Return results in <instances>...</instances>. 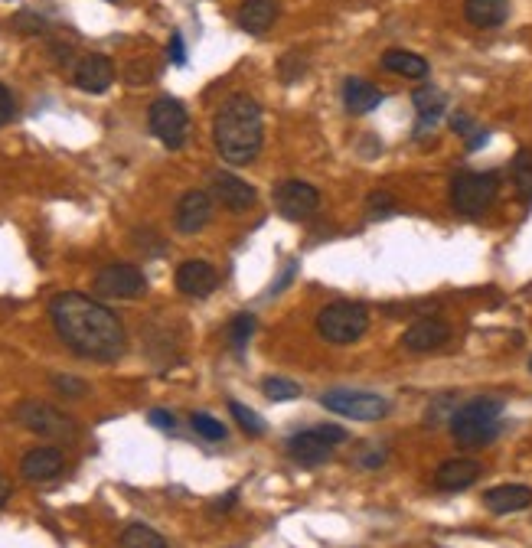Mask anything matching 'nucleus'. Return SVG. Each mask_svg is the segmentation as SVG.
Listing matches in <instances>:
<instances>
[{"mask_svg":"<svg viewBox=\"0 0 532 548\" xmlns=\"http://www.w3.org/2000/svg\"><path fill=\"white\" fill-rule=\"evenodd\" d=\"M49 320L59 340L79 359L118 363L128 353V330L121 317L82 291H59L49 301Z\"/></svg>","mask_w":532,"mask_h":548,"instance_id":"1","label":"nucleus"},{"mask_svg":"<svg viewBox=\"0 0 532 548\" xmlns=\"http://www.w3.org/2000/svg\"><path fill=\"white\" fill-rule=\"evenodd\" d=\"M213 144L216 154L232 167H245L262 154L265 144V118L262 105L252 95H232L216 111L213 121Z\"/></svg>","mask_w":532,"mask_h":548,"instance_id":"2","label":"nucleus"},{"mask_svg":"<svg viewBox=\"0 0 532 548\" xmlns=\"http://www.w3.org/2000/svg\"><path fill=\"white\" fill-rule=\"evenodd\" d=\"M500 398H470L451 418V438L461 447H484L500 434Z\"/></svg>","mask_w":532,"mask_h":548,"instance_id":"3","label":"nucleus"},{"mask_svg":"<svg viewBox=\"0 0 532 548\" xmlns=\"http://www.w3.org/2000/svg\"><path fill=\"white\" fill-rule=\"evenodd\" d=\"M314 327H317V336L324 343L350 346V343L363 340V336H366V330H369V310L363 304H356V301L327 304V307L317 310Z\"/></svg>","mask_w":532,"mask_h":548,"instance_id":"4","label":"nucleus"},{"mask_svg":"<svg viewBox=\"0 0 532 548\" xmlns=\"http://www.w3.org/2000/svg\"><path fill=\"white\" fill-rule=\"evenodd\" d=\"M497 193H500V173L493 170H484V173L464 170L451 180V206L454 213H461L467 219L484 216L493 206V199H497Z\"/></svg>","mask_w":532,"mask_h":548,"instance_id":"5","label":"nucleus"},{"mask_svg":"<svg viewBox=\"0 0 532 548\" xmlns=\"http://www.w3.org/2000/svg\"><path fill=\"white\" fill-rule=\"evenodd\" d=\"M14 418L20 421L30 434H40L49 441H76L79 438V421L69 411L49 405V402H20Z\"/></svg>","mask_w":532,"mask_h":548,"instance_id":"6","label":"nucleus"},{"mask_svg":"<svg viewBox=\"0 0 532 548\" xmlns=\"http://www.w3.org/2000/svg\"><path fill=\"white\" fill-rule=\"evenodd\" d=\"M320 405L333 415L353 418V421H382L389 418V398H382L376 392H360V389H330L320 395Z\"/></svg>","mask_w":532,"mask_h":548,"instance_id":"7","label":"nucleus"},{"mask_svg":"<svg viewBox=\"0 0 532 548\" xmlns=\"http://www.w3.org/2000/svg\"><path fill=\"white\" fill-rule=\"evenodd\" d=\"M147 128H151V134L164 147L180 151V147L187 144V134H190V115H187V108H183V102L164 95L147 108Z\"/></svg>","mask_w":532,"mask_h":548,"instance_id":"8","label":"nucleus"},{"mask_svg":"<svg viewBox=\"0 0 532 548\" xmlns=\"http://www.w3.org/2000/svg\"><path fill=\"white\" fill-rule=\"evenodd\" d=\"M346 438H350V434H346L340 425H317V428L294 434L288 441V454L304 467H317V464H327L333 447L343 444Z\"/></svg>","mask_w":532,"mask_h":548,"instance_id":"9","label":"nucleus"},{"mask_svg":"<svg viewBox=\"0 0 532 548\" xmlns=\"http://www.w3.org/2000/svg\"><path fill=\"white\" fill-rule=\"evenodd\" d=\"M147 291V278L138 265H128V261H115V265H105L95 274V294L98 297H141Z\"/></svg>","mask_w":532,"mask_h":548,"instance_id":"10","label":"nucleus"},{"mask_svg":"<svg viewBox=\"0 0 532 548\" xmlns=\"http://www.w3.org/2000/svg\"><path fill=\"white\" fill-rule=\"evenodd\" d=\"M275 209L284 219L304 222L320 209V190L304 180H284L275 186Z\"/></svg>","mask_w":532,"mask_h":548,"instance_id":"11","label":"nucleus"},{"mask_svg":"<svg viewBox=\"0 0 532 548\" xmlns=\"http://www.w3.org/2000/svg\"><path fill=\"white\" fill-rule=\"evenodd\" d=\"M213 222V196L203 190H187L173 209V226L180 235H196Z\"/></svg>","mask_w":532,"mask_h":548,"instance_id":"12","label":"nucleus"},{"mask_svg":"<svg viewBox=\"0 0 532 548\" xmlns=\"http://www.w3.org/2000/svg\"><path fill=\"white\" fill-rule=\"evenodd\" d=\"M451 340V327L438 317H422L415 323H408L399 346L405 353H431V350H441L444 343Z\"/></svg>","mask_w":532,"mask_h":548,"instance_id":"13","label":"nucleus"},{"mask_svg":"<svg viewBox=\"0 0 532 548\" xmlns=\"http://www.w3.org/2000/svg\"><path fill=\"white\" fill-rule=\"evenodd\" d=\"M72 82L79 85L82 92L89 95H102L111 89V82H115V62L102 53H89L76 62V69H72Z\"/></svg>","mask_w":532,"mask_h":548,"instance_id":"14","label":"nucleus"},{"mask_svg":"<svg viewBox=\"0 0 532 548\" xmlns=\"http://www.w3.org/2000/svg\"><path fill=\"white\" fill-rule=\"evenodd\" d=\"M213 196L229 213H249L258 203L255 186L245 183L242 177H235V173H213Z\"/></svg>","mask_w":532,"mask_h":548,"instance_id":"15","label":"nucleus"},{"mask_svg":"<svg viewBox=\"0 0 532 548\" xmlns=\"http://www.w3.org/2000/svg\"><path fill=\"white\" fill-rule=\"evenodd\" d=\"M66 467V457L59 447H33L20 457V477L30 483H46L56 480Z\"/></svg>","mask_w":532,"mask_h":548,"instance_id":"16","label":"nucleus"},{"mask_svg":"<svg viewBox=\"0 0 532 548\" xmlns=\"http://www.w3.org/2000/svg\"><path fill=\"white\" fill-rule=\"evenodd\" d=\"M219 288V271L209 261H183L177 268V291L187 297H209Z\"/></svg>","mask_w":532,"mask_h":548,"instance_id":"17","label":"nucleus"},{"mask_svg":"<svg viewBox=\"0 0 532 548\" xmlns=\"http://www.w3.org/2000/svg\"><path fill=\"white\" fill-rule=\"evenodd\" d=\"M480 473H484V467H480L477 460L451 457L435 470V487L444 490V493H461L467 487H474V483L480 480Z\"/></svg>","mask_w":532,"mask_h":548,"instance_id":"18","label":"nucleus"},{"mask_svg":"<svg viewBox=\"0 0 532 548\" xmlns=\"http://www.w3.org/2000/svg\"><path fill=\"white\" fill-rule=\"evenodd\" d=\"M484 506L493 516H510V513H523L532 506V490L523 483H503V487H493L484 493Z\"/></svg>","mask_w":532,"mask_h":548,"instance_id":"19","label":"nucleus"},{"mask_svg":"<svg viewBox=\"0 0 532 548\" xmlns=\"http://www.w3.org/2000/svg\"><path fill=\"white\" fill-rule=\"evenodd\" d=\"M278 0H245L239 7V27L252 36H262L275 27L278 20Z\"/></svg>","mask_w":532,"mask_h":548,"instance_id":"20","label":"nucleus"},{"mask_svg":"<svg viewBox=\"0 0 532 548\" xmlns=\"http://www.w3.org/2000/svg\"><path fill=\"white\" fill-rule=\"evenodd\" d=\"M412 105L418 111V128H415V134H425V131H431L444 118V108H448V95H444L441 89H431V85H425V89L412 92Z\"/></svg>","mask_w":532,"mask_h":548,"instance_id":"21","label":"nucleus"},{"mask_svg":"<svg viewBox=\"0 0 532 548\" xmlns=\"http://www.w3.org/2000/svg\"><path fill=\"white\" fill-rule=\"evenodd\" d=\"M343 105L350 115H366V111H373L382 105V92L376 89L373 82H366L360 76H350L343 82Z\"/></svg>","mask_w":532,"mask_h":548,"instance_id":"22","label":"nucleus"},{"mask_svg":"<svg viewBox=\"0 0 532 548\" xmlns=\"http://www.w3.org/2000/svg\"><path fill=\"white\" fill-rule=\"evenodd\" d=\"M510 14V0H464V17L470 27L493 30Z\"/></svg>","mask_w":532,"mask_h":548,"instance_id":"23","label":"nucleus"},{"mask_svg":"<svg viewBox=\"0 0 532 548\" xmlns=\"http://www.w3.org/2000/svg\"><path fill=\"white\" fill-rule=\"evenodd\" d=\"M382 69L402 79H425L428 59L418 53H408V49H386V53H382Z\"/></svg>","mask_w":532,"mask_h":548,"instance_id":"24","label":"nucleus"},{"mask_svg":"<svg viewBox=\"0 0 532 548\" xmlns=\"http://www.w3.org/2000/svg\"><path fill=\"white\" fill-rule=\"evenodd\" d=\"M118 548H167V542L157 529L144 526V522H131V526H125V532H121Z\"/></svg>","mask_w":532,"mask_h":548,"instance_id":"25","label":"nucleus"},{"mask_svg":"<svg viewBox=\"0 0 532 548\" xmlns=\"http://www.w3.org/2000/svg\"><path fill=\"white\" fill-rule=\"evenodd\" d=\"M513 183H516V193L526 199V203H532V151H519L513 157Z\"/></svg>","mask_w":532,"mask_h":548,"instance_id":"26","label":"nucleus"},{"mask_svg":"<svg viewBox=\"0 0 532 548\" xmlns=\"http://www.w3.org/2000/svg\"><path fill=\"white\" fill-rule=\"evenodd\" d=\"M451 128H454L457 134H464V137H467V151H477V147H484V141H487V131H484V128H477L474 118L464 115V111H457V115L451 118Z\"/></svg>","mask_w":532,"mask_h":548,"instance_id":"27","label":"nucleus"},{"mask_svg":"<svg viewBox=\"0 0 532 548\" xmlns=\"http://www.w3.org/2000/svg\"><path fill=\"white\" fill-rule=\"evenodd\" d=\"M262 392L265 398H271V402H288V398H298L301 395V385L284 379V376H268L262 382Z\"/></svg>","mask_w":532,"mask_h":548,"instance_id":"28","label":"nucleus"},{"mask_svg":"<svg viewBox=\"0 0 532 548\" xmlns=\"http://www.w3.org/2000/svg\"><path fill=\"white\" fill-rule=\"evenodd\" d=\"M190 425L206 441H222V438H226V425H222V421H216L213 415H206V411H196V415L190 418Z\"/></svg>","mask_w":532,"mask_h":548,"instance_id":"29","label":"nucleus"},{"mask_svg":"<svg viewBox=\"0 0 532 548\" xmlns=\"http://www.w3.org/2000/svg\"><path fill=\"white\" fill-rule=\"evenodd\" d=\"M252 333H255V317L252 314H239L232 323H229V340L235 350H245L252 340Z\"/></svg>","mask_w":532,"mask_h":548,"instance_id":"30","label":"nucleus"},{"mask_svg":"<svg viewBox=\"0 0 532 548\" xmlns=\"http://www.w3.org/2000/svg\"><path fill=\"white\" fill-rule=\"evenodd\" d=\"M229 411H232V418L239 421V425H242L245 431H249V434H255V438H262V434H265V421L258 418L255 411H249V408H245L242 402H235V398H232V402H229Z\"/></svg>","mask_w":532,"mask_h":548,"instance_id":"31","label":"nucleus"},{"mask_svg":"<svg viewBox=\"0 0 532 548\" xmlns=\"http://www.w3.org/2000/svg\"><path fill=\"white\" fill-rule=\"evenodd\" d=\"M53 389L59 392V395H66V398H82V395H89V385H85L82 379H76V376H63V372H56L53 379Z\"/></svg>","mask_w":532,"mask_h":548,"instance_id":"32","label":"nucleus"},{"mask_svg":"<svg viewBox=\"0 0 532 548\" xmlns=\"http://www.w3.org/2000/svg\"><path fill=\"white\" fill-rule=\"evenodd\" d=\"M154 62L151 59H134L125 66V82L131 85H144V82H151L157 76V69H151Z\"/></svg>","mask_w":532,"mask_h":548,"instance_id":"33","label":"nucleus"},{"mask_svg":"<svg viewBox=\"0 0 532 548\" xmlns=\"http://www.w3.org/2000/svg\"><path fill=\"white\" fill-rule=\"evenodd\" d=\"M307 66H304V59L298 56V53H291V56H284L281 62H278V76L284 79V82H294L301 76Z\"/></svg>","mask_w":532,"mask_h":548,"instance_id":"34","label":"nucleus"},{"mask_svg":"<svg viewBox=\"0 0 532 548\" xmlns=\"http://www.w3.org/2000/svg\"><path fill=\"white\" fill-rule=\"evenodd\" d=\"M14 118H17V98H14V92H10L4 82H0V128L10 124Z\"/></svg>","mask_w":532,"mask_h":548,"instance_id":"35","label":"nucleus"},{"mask_svg":"<svg viewBox=\"0 0 532 548\" xmlns=\"http://www.w3.org/2000/svg\"><path fill=\"white\" fill-rule=\"evenodd\" d=\"M167 56H170L173 66H187V46H183V36H180V33H173V36H170Z\"/></svg>","mask_w":532,"mask_h":548,"instance_id":"36","label":"nucleus"},{"mask_svg":"<svg viewBox=\"0 0 532 548\" xmlns=\"http://www.w3.org/2000/svg\"><path fill=\"white\" fill-rule=\"evenodd\" d=\"M147 421H151V425H157V428H164V431H173V425H177V418H173L170 411H164V408L147 411Z\"/></svg>","mask_w":532,"mask_h":548,"instance_id":"37","label":"nucleus"},{"mask_svg":"<svg viewBox=\"0 0 532 548\" xmlns=\"http://www.w3.org/2000/svg\"><path fill=\"white\" fill-rule=\"evenodd\" d=\"M14 27H17V30H30V33H36V30H43V20L36 17V14H30V10H23V14L14 20Z\"/></svg>","mask_w":532,"mask_h":548,"instance_id":"38","label":"nucleus"},{"mask_svg":"<svg viewBox=\"0 0 532 548\" xmlns=\"http://www.w3.org/2000/svg\"><path fill=\"white\" fill-rule=\"evenodd\" d=\"M369 216H376V213H392V196L389 193H373V199H369Z\"/></svg>","mask_w":532,"mask_h":548,"instance_id":"39","label":"nucleus"},{"mask_svg":"<svg viewBox=\"0 0 532 548\" xmlns=\"http://www.w3.org/2000/svg\"><path fill=\"white\" fill-rule=\"evenodd\" d=\"M382 464H386V447H382V451H366V454H360V467H366V470H376Z\"/></svg>","mask_w":532,"mask_h":548,"instance_id":"40","label":"nucleus"},{"mask_svg":"<svg viewBox=\"0 0 532 548\" xmlns=\"http://www.w3.org/2000/svg\"><path fill=\"white\" fill-rule=\"evenodd\" d=\"M10 493H14V483H10V477L0 473V509H4V503L10 500Z\"/></svg>","mask_w":532,"mask_h":548,"instance_id":"41","label":"nucleus"},{"mask_svg":"<svg viewBox=\"0 0 532 548\" xmlns=\"http://www.w3.org/2000/svg\"><path fill=\"white\" fill-rule=\"evenodd\" d=\"M529 369H532V359H529Z\"/></svg>","mask_w":532,"mask_h":548,"instance_id":"42","label":"nucleus"}]
</instances>
